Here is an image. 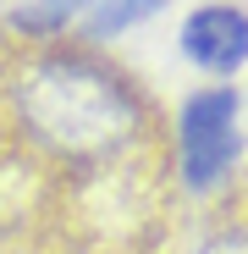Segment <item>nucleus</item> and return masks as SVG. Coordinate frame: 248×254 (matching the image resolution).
<instances>
[{
    "label": "nucleus",
    "mask_w": 248,
    "mask_h": 254,
    "mask_svg": "<svg viewBox=\"0 0 248 254\" xmlns=\"http://www.w3.org/2000/svg\"><path fill=\"white\" fill-rule=\"evenodd\" d=\"M182 50L188 61L210 66V72H232L248 61V17L232 6H204L182 22Z\"/></svg>",
    "instance_id": "7ed1b4c3"
},
{
    "label": "nucleus",
    "mask_w": 248,
    "mask_h": 254,
    "mask_svg": "<svg viewBox=\"0 0 248 254\" xmlns=\"http://www.w3.org/2000/svg\"><path fill=\"white\" fill-rule=\"evenodd\" d=\"M237 160V94L204 89L182 105V166L188 183H215Z\"/></svg>",
    "instance_id": "f03ea898"
},
{
    "label": "nucleus",
    "mask_w": 248,
    "mask_h": 254,
    "mask_svg": "<svg viewBox=\"0 0 248 254\" xmlns=\"http://www.w3.org/2000/svg\"><path fill=\"white\" fill-rule=\"evenodd\" d=\"M149 11H160V0H105V6L89 17V39H105V33H121V28H133L144 22Z\"/></svg>",
    "instance_id": "20e7f679"
},
{
    "label": "nucleus",
    "mask_w": 248,
    "mask_h": 254,
    "mask_svg": "<svg viewBox=\"0 0 248 254\" xmlns=\"http://www.w3.org/2000/svg\"><path fill=\"white\" fill-rule=\"evenodd\" d=\"M33 138L61 155H105L138 127V105L110 66L89 56H45L17 89Z\"/></svg>",
    "instance_id": "f257e3e1"
},
{
    "label": "nucleus",
    "mask_w": 248,
    "mask_h": 254,
    "mask_svg": "<svg viewBox=\"0 0 248 254\" xmlns=\"http://www.w3.org/2000/svg\"><path fill=\"white\" fill-rule=\"evenodd\" d=\"M198 254H248V232H221V238H210Z\"/></svg>",
    "instance_id": "39448f33"
}]
</instances>
